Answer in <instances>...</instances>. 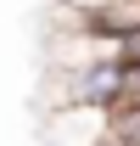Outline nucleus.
<instances>
[{
	"label": "nucleus",
	"mask_w": 140,
	"mask_h": 146,
	"mask_svg": "<svg viewBox=\"0 0 140 146\" xmlns=\"http://www.w3.org/2000/svg\"><path fill=\"white\" fill-rule=\"evenodd\" d=\"M129 96V73L106 56V62H90V68H67L56 73V107H90V112H112L123 107Z\"/></svg>",
	"instance_id": "nucleus-1"
},
{
	"label": "nucleus",
	"mask_w": 140,
	"mask_h": 146,
	"mask_svg": "<svg viewBox=\"0 0 140 146\" xmlns=\"http://www.w3.org/2000/svg\"><path fill=\"white\" fill-rule=\"evenodd\" d=\"M112 62H118L123 73H140V28H129V34L112 45Z\"/></svg>",
	"instance_id": "nucleus-2"
}]
</instances>
